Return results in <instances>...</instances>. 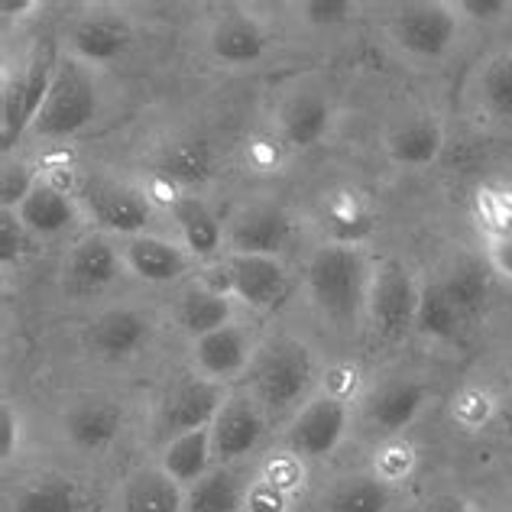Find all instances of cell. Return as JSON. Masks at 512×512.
Returning a JSON list of instances; mask_svg holds the SVG:
<instances>
[{"instance_id": "7c38bea8", "label": "cell", "mask_w": 512, "mask_h": 512, "mask_svg": "<svg viewBox=\"0 0 512 512\" xmlns=\"http://www.w3.org/2000/svg\"><path fill=\"white\" fill-rule=\"evenodd\" d=\"M224 227H227V247H231V253H250V256H279L295 237L292 214L279 205H269V201L240 208Z\"/></svg>"}, {"instance_id": "f1b7e54d", "label": "cell", "mask_w": 512, "mask_h": 512, "mask_svg": "<svg viewBox=\"0 0 512 512\" xmlns=\"http://www.w3.org/2000/svg\"><path fill=\"white\" fill-rule=\"evenodd\" d=\"M393 490L373 474H357L334 483L325 496V512H389Z\"/></svg>"}, {"instance_id": "e0dca14e", "label": "cell", "mask_w": 512, "mask_h": 512, "mask_svg": "<svg viewBox=\"0 0 512 512\" xmlns=\"http://www.w3.org/2000/svg\"><path fill=\"white\" fill-rule=\"evenodd\" d=\"M428 386L419 380H393L380 389H373L363 402L367 425L383 438H399L428 406Z\"/></svg>"}, {"instance_id": "ab89813d", "label": "cell", "mask_w": 512, "mask_h": 512, "mask_svg": "<svg viewBox=\"0 0 512 512\" xmlns=\"http://www.w3.org/2000/svg\"><path fill=\"white\" fill-rule=\"evenodd\" d=\"M26 237L30 234L20 224L17 211H4V218H0V256H4V269H13V263L23 256Z\"/></svg>"}, {"instance_id": "277c9868", "label": "cell", "mask_w": 512, "mask_h": 512, "mask_svg": "<svg viewBox=\"0 0 512 512\" xmlns=\"http://www.w3.org/2000/svg\"><path fill=\"white\" fill-rule=\"evenodd\" d=\"M422 286L415 282L412 269L399 260H383L373 266L370 292H367V321L380 341H402L415 331L419 318Z\"/></svg>"}, {"instance_id": "836d02e7", "label": "cell", "mask_w": 512, "mask_h": 512, "mask_svg": "<svg viewBox=\"0 0 512 512\" xmlns=\"http://www.w3.org/2000/svg\"><path fill=\"white\" fill-rule=\"evenodd\" d=\"M415 467H419V451L406 438H383V444L373 454V477L383 480L389 490L412 477Z\"/></svg>"}, {"instance_id": "30bf717a", "label": "cell", "mask_w": 512, "mask_h": 512, "mask_svg": "<svg viewBox=\"0 0 512 512\" xmlns=\"http://www.w3.org/2000/svg\"><path fill=\"white\" fill-rule=\"evenodd\" d=\"M266 438V412L247 393H231L211 422V451L218 467H234L250 457Z\"/></svg>"}, {"instance_id": "9c48e42d", "label": "cell", "mask_w": 512, "mask_h": 512, "mask_svg": "<svg viewBox=\"0 0 512 512\" xmlns=\"http://www.w3.org/2000/svg\"><path fill=\"white\" fill-rule=\"evenodd\" d=\"M350 428V402L338 396H315L295 412L289 425V451L302 461H321L341 448Z\"/></svg>"}, {"instance_id": "cb8c5ba5", "label": "cell", "mask_w": 512, "mask_h": 512, "mask_svg": "<svg viewBox=\"0 0 512 512\" xmlns=\"http://www.w3.org/2000/svg\"><path fill=\"white\" fill-rule=\"evenodd\" d=\"M169 211H172L175 231H179V244L192 253L195 260H208V256H214L227 244V227L198 195L175 198Z\"/></svg>"}, {"instance_id": "4fadbf2b", "label": "cell", "mask_w": 512, "mask_h": 512, "mask_svg": "<svg viewBox=\"0 0 512 512\" xmlns=\"http://www.w3.org/2000/svg\"><path fill=\"white\" fill-rule=\"evenodd\" d=\"M253 360H256V347L250 341V334L240 328L237 321L192 341V370L201 380L227 386V383H234L237 376L250 373Z\"/></svg>"}, {"instance_id": "bcb514c9", "label": "cell", "mask_w": 512, "mask_h": 512, "mask_svg": "<svg viewBox=\"0 0 512 512\" xmlns=\"http://www.w3.org/2000/svg\"><path fill=\"white\" fill-rule=\"evenodd\" d=\"M500 428H503V435H506V438L512 441V406H509V409L503 412V419H500Z\"/></svg>"}, {"instance_id": "f546056e", "label": "cell", "mask_w": 512, "mask_h": 512, "mask_svg": "<svg viewBox=\"0 0 512 512\" xmlns=\"http://www.w3.org/2000/svg\"><path fill=\"white\" fill-rule=\"evenodd\" d=\"M464 315L461 308H457L448 292L441 289V282H428L422 286V302H419V318H415V331L422 334V338H431V341H448L454 338L457 331L464 328Z\"/></svg>"}, {"instance_id": "8992f818", "label": "cell", "mask_w": 512, "mask_h": 512, "mask_svg": "<svg viewBox=\"0 0 512 512\" xmlns=\"http://www.w3.org/2000/svg\"><path fill=\"white\" fill-rule=\"evenodd\" d=\"M461 13L457 4H441V0H422V4H406L399 7L389 26L393 43L409 52L412 59L422 62H438L444 59L457 43L461 33Z\"/></svg>"}, {"instance_id": "8d00e7d4", "label": "cell", "mask_w": 512, "mask_h": 512, "mask_svg": "<svg viewBox=\"0 0 512 512\" xmlns=\"http://www.w3.org/2000/svg\"><path fill=\"white\" fill-rule=\"evenodd\" d=\"M299 13L312 26H341L354 17L357 7L347 4V0H308V4L299 7Z\"/></svg>"}, {"instance_id": "f35d334b", "label": "cell", "mask_w": 512, "mask_h": 512, "mask_svg": "<svg viewBox=\"0 0 512 512\" xmlns=\"http://www.w3.org/2000/svg\"><path fill=\"white\" fill-rule=\"evenodd\" d=\"M36 182L39 179L30 172V166H23V163L13 166L10 163L4 169V188H0V195H4V211H17L23 205V198L33 192Z\"/></svg>"}, {"instance_id": "4316f807", "label": "cell", "mask_w": 512, "mask_h": 512, "mask_svg": "<svg viewBox=\"0 0 512 512\" xmlns=\"http://www.w3.org/2000/svg\"><path fill=\"white\" fill-rule=\"evenodd\" d=\"M474 101L496 120H512V49L496 52L474 75Z\"/></svg>"}, {"instance_id": "2e32d148", "label": "cell", "mask_w": 512, "mask_h": 512, "mask_svg": "<svg viewBox=\"0 0 512 512\" xmlns=\"http://www.w3.org/2000/svg\"><path fill=\"white\" fill-rule=\"evenodd\" d=\"M120 253H124L127 273L140 282H150V286H166V282L182 279L195 260L179 240H169L163 234L130 237V240H124Z\"/></svg>"}, {"instance_id": "83f0119b", "label": "cell", "mask_w": 512, "mask_h": 512, "mask_svg": "<svg viewBox=\"0 0 512 512\" xmlns=\"http://www.w3.org/2000/svg\"><path fill=\"white\" fill-rule=\"evenodd\" d=\"M247 487L231 467H214L205 480L185 490V512H237L244 509Z\"/></svg>"}, {"instance_id": "ac0fdd59", "label": "cell", "mask_w": 512, "mask_h": 512, "mask_svg": "<svg viewBox=\"0 0 512 512\" xmlns=\"http://www.w3.org/2000/svg\"><path fill=\"white\" fill-rule=\"evenodd\" d=\"M153 325L137 308H107L88 328V347L101 360H127L150 341Z\"/></svg>"}, {"instance_id": "d6986e66", "label": "cell", "mask_w": 512, "mask_h": 512, "mask_svg": "<svg viewBox=\"0 0 512 512\" xmlns=\"http://www.w3.org/2000/svg\"><path fill=\"white\" fill-rule=\"evenodd\" d=\"M269 49L266 30L247 13H224L211 23L208 30V52L221 65L231 69H244V65H256Z\"/></svg>"}, {"instance_id": "f6af8a7d", "label": "cell", "mask_w": 512, "mask_h": 512, "mask_svg": "<svg viewBox=\"0 0 512 512\" xmlns=\"http://www.w3.org/2000/svg\"><path fill=\"white\" fill-rule=\"evenodd\" d=\"M39 10L36 0H0V13H4L7 20H26V13Z\"/></svg>"}, {"instance_id": "4dcf8cb0", "label": "cell", "mask_w": 512, "mask_h": 512, "mask_svg": "<svg viewBox=\"0 0 512 512\" xmlns=\"http://www.w3.org/2000/svg\"><path fill=\"white\" fill-rule=\"evenodd\" d=\"M159 169H163V175L169 182L182 185V188H195V185H205L211 179L214 156L201 140H179V143L166 146Z\"/></svg>"}, {"instance_id": "d590c367", "label": "cell", "mask_w": 512, "mask_h": 512, "mask_svg": "<svg viewBox=\"0 0 512 512\" xmlns=\"http://www.w3.org/2000/svg\"><path fill=\"white\" fill-rule=\"evenodd\" d=\"M451 412H454V422H461L467 431H477L496 415V399L487 389H464V393L454 399Z\"/></svg>"}, {"instance_id": "52a82bcc", "label": "cell", "mask_w": 512, "mask_h": 512, "mask_svg": "<svg viewBox=\"0 0 512 512\" xmlns=\"http://www.w3.org/2000/svg\"><path fill=\"white\" fill-rule=\"evenodd\" d=\"M85 208L88 218L101 227L104 234L111 237H140V234H153V201L140 188H133L127 182H114V179H98L85 188Z\"/></svg>"}, {"instance_id": "d6a6232c", "label": "cell", "mask_w": 512, "mask_h": 512, "mask_svg": "<svg viewBox=\"0 0 512 512\" xmlns=\"http://www.w3.org/2000/svg\"><path fill=\"white\" fill-rule=\"evenodd\" d=\"M438 282H441V289L448 292V299L461 308L464 318L474 315L477 308L487 302V292H490V279L483 273L480 263H457Z\"/></svg>"}, {"instance_id": "5bb4252c", "label": "cell", "mask_w": 512, "mask_h": 512, "mask_svg": "<svg viewBox=\"0 0 512 512\" xmlns=\"http://www.w3.org/2000/svg\"><path fill=\"white\" fill-rule=\"evenodd\" d=\"M334 104L321 88H295L282 98L276 111L279 140L289 150H312L331 133Z\"/></svg>"}, {"instance_id": "b9f144b4", "label": "cell", "mask_w": 512, "mask_h": 512, "mask_svg": "<svg viewBox=\"0 0 512 512\" xmlns=\"http://www.w3.org/2000/svg\"><path fill=\"white\" fill-rule=\"evenodd\" d=\"M457 13H461L464 20L500 23L512 13V4H506V0H461V4H457Z\"/></svg>"}, {"instance_id": "d4e9b609", "label": "cell", "mask_w": 512, "mask_h": 512, "mask_svg": "<svg viewBox=\"0 0 512 512\" xmlns=\"http://www.w3.org/2000/svg\"><path fill=\"white\" fill-rule=\"evenodd\" d=\"M159 467L179 483L182 490H192L198 480H205L218 464H214V451H211V428H198L179 435L163 444L159 451Z\"/></svg>"}, {"instance_id": "ba28073f", "label": "cell", "mask_w": 512, "mask_h": 512, "mask_svg": "<svg viewBox=\"0 0 512 512\" xmlns=\"http://www.w3.org/2000/svg\"><path fill=\"white\" fill-rule=\"evenodd\" d=\"M227 396L231 393H227L221 383L201 380L195 373L188 376V380H182L179 386H172L163 396V402H159V415H156V431H159V438H163V444L179 435H188V431L211 428Z\"/></svg>"}, {"instance_id": "ffe728a7", "label": "cell", "mask_w": 512, "mask_h": 512, "mask_svg": "<svg viewBox=\"0 0 512 512\" xmlns=\"http://www.w3.org/2000/svg\"><path fill=\"white\" fill-rule=\"evenodd\" d=\"M17 218L30 237L49 240L65 234L72 224H78V201L52 179H39L33 185V192L17 208Z\"/></svg>"}, {"instance_id": "8fae6325", "label": "cell", "mask_w": 512, "mask_h": 512, "mask_svg": "<svg viewBox=\"0 0 512 512\" xmlns=\"http://www.w3.org/2000/svg\"><path fill=\"white\" fill-rule=\"evenodd\" d=\"M124 273H127L124 253L104 234L78 237L62 260V279L72 295H98L107 286H114Z\"/></svg>"}, {"instance_id": "603a6c76", "label": "cell", "mask_w": 512, "mask_h": 512, "mask_svg": "<svg viewBox=\"0 0 512 512\" xmlns=\"http://www.w3.org/2000/svg\"><path fill=\"white\" fill-rule=\"evenodd\" d=\"M120 512H185V490L163 467H140L120 483Z\"/></svg>"}, {"instance_id": "7a4b0ae2", "label": "cell", "mask_w": 512, "mask_h": 512, "mask_svg": "<svg viewBox=\"0 0 512 512\" xmlns=\"http://www.w3.org/2000/svg\"><path fill=\"white\" fill-rule=\"evenodd\" d=\"M315 383V357L302 341L279 338L256 350L250 367V396L266 415L289 412Z\"/></svg>"}, {"instance_id": "9a60e30c", "label": "cell", "mask_w": 512, "mask_h": 512, "mask_svg": "<svg viewBox=\"0 0 512 512\" xmlns=\"http://www.w3.org/2000/svg\"><path fill=\"white\" fill-rule=\"evenodd\" d=\"M124 431V406L104 396H88L72 402L62 415V435L75 451L101 454Z\"/></svg>"}, {"instance_id": "5b68a950", "label": "cell", "mask_w": 512, "mask_h": 512, "mask_svg": "<svg viewBox=\"0 0 512 512\" xmlns=\"http://www.w3.org/2000/svg\"><path fill=\"white\" fill-rule=\"evenodd\" d=\"M214 276L218 282H208L211 289L227 292L234 302L247 305L250 312H273L292 289L289 266L282 256H250V253H227L224 263H218Z\"/></svg>"}, {"instance_id": "44dd1931", "label": "cell", "mask_w": 512, "mask_h": 512, "mask_svg": "<svg viewBox=\"0 0 512 512\" xmlns=\"http://www.w3.org/2000/svg\"><path fill=\"white\" fill-rule=\"evenodd\" d=\"M444 153V124L431 114H419L386 133V156L402 169H425Z\"/></svg>"}, {"instance_id": "7402d4cb", "label": "cell", "mask_w": 512, "mask_h": 512, "mask_svg": "<svg viewBox=\"0 0 512 512\" xmlns=\"http://www.w3.org/2000/svg\"><path fill=\"white\" fill-rule=\"evenodd\" d=\"M175 321L192 341L218 331L234 321V299L227 292L211 289L208 282H192L175 299Z\"/></svg>"}, {"instance_id": "6da1fadb", "label": "cell", "mask_w": 512, "mask_h": 512, "mask_svg": "<svg viewBox=\"0 0 512 512\" xmlns=\"http://www.w3.org/2000/svg\"><path fill=\"white\" fill-rule=\"evenodd\" d=\"M373 263L354 240H328L305 263V292L328 325L347 328L367 315Z\"/></svg>"}, {"instance_id": "3957f363", "label": "cell", "mask_w": 512, "mask_h": 512, "mask_svg": "<svg viewBox=\"0 0 512 512\" xmlns=\"http://www.w3.org/2000/svg\"><path fill=\"white\" fill-rule=\"evenodd\" d=\"M98 114V82L94 72L75 56H62L52 72L46 101L33 120V133L43 140H69L82 133Z\"/></svg>"}, {"instance_id": "484cf974", "label": "cell", "mask_w": 512, "mask_h": 512, "mask_svg": "<svg viewBox=\"0 0 512 512\" xmlns=\"http://www.w3.org/2000/svg\"><path fill=\"white\" fill-rule=\"evenodd\" d=\"M127 39V30L117 20H82L69 33V56L85 62L88 69H98V65H111L124 56Z\"/></svg>"}, {"instance_id": "1f68e13d", "label": "cell", "mask_w": 512, "mask_h": 512, "mask_svg": "<svg viewBox=\"0 0 512 512\" xmlns=\"http://www.w3.org/2000/svg\"><path fill=\"white\" fill-rule=\"evenodd\" d=\"M10 512H82V496H78L72 480L46 477L17 490Z\"/></svg>"}, {"instance_id": "ee69618b", "label": "cell", "mask_w": 512, "mask_h": 512, "mask_svg": "<svg viewBox=\"0 0 512 512\" xmlns=\"http://www.w3.org/2000/svg\"><path fill=\"white\" fill-rule=\"evenodd\" d=\"M422 512H474V509H470V503L457 493H435L425 500Z\"/></svg>"}, {"instance_id": "74e56055", "label": "cell", "mask_w": 512, "mask_h": 512, "mask_svg": "<svg viewBox=\"0 0 512 512\" xmlns=\"http://www.w3.org/2000/svg\"><path fill=\"white\" fill-rule=\"evenodd\" d=\"M292 509V496L276 490L273 483H266L263 477H256L247 496H244V512H289Z\"/></svg>"}, {"instance_id": "e575fe53", "label": "cell", "mask_w": 512, "mask_h": 512, "mask_svg": "<svg viewBox=\"0 0 512 512\" xmlns=\"http://www.w3.org/2000/svg\"><path fill=\"white\" fill-rule=\"evenodd\" d=\"M260 477L266 483H273L276 490H282L286 496H299L305 490V461L295 451H286V454H273L269 461L263 464Z\"/></svg>"}, {"instance_id": "60d3db41", "label": "cell", "mask_w": 512, "mask_h": 512, "mask_svg": "<svg viewBox=\"0 0 512 512\" xmlns=\"http://www.w3.org/2000/svg\"><path fill=\"white\" fill-rule=\"evenodd\" d=\"M20 448H23V419L20 412H13V406H4V412H0V457H4V464H10L20 454Z\"/></svg>"}, {"instance_id": "7bdbcfd3", "label": "cell", "mask_w": 512, "mask_h": 512, "mask_svg": "<svg viewBox=\"0 0 512 512\" xmlns=\"http://www.w3.org/2000/svg\"><path fill=\"white\" fill-rule=\"evenodd\" d=\"M490 269L496 276H503L506 282H512V227L500 231L493 240H490Z\"/></svg>"}]
</instances>
